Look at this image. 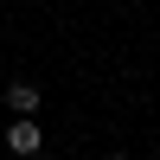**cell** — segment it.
Segmentation results:
<instances>
[{
    "label": "cell",
    "mask_w": 160,
    "mask_h": 160,
    "mask_svg": "<svg viewBox=\"0 0 160 160\" xmlns=\"http://www.w3.org/2000/svg\"><path fill=\"white\" fill-rule=\"evenodd\" d=\"M38 141H45V135H38V122H32V115H19V122L7 128V148L19 154V160H26V154H38Z\"/></svg>",
    "instance_id": "6da1fadb"
},
{
    "label": "cell",
    "mask_w": 160,
    "mask_h": 160,
    "mask_svg": "<svg viewBox=\"0 0 160 160\" xmlns=\"http://www.w3.org/2000/svg\"><path fill=\"white\" fill-rule=\"evenodd\" d=\"M109 160H128V154H109Z\"/></svg>",
    "instance_id": "3957f363"
},
{
    "label": "cell",
    "mask_w": 160,
    "mask_h": 160,
    "mask_svg": "<svg viewBox=\"0 0 160 160\" xmlns=\"http://www.w3.org/2000/svg\"><path fill=\"white\" fill-rule=\"evenodd\" d=\"M7 102L19 115H38V83H7Z\"/></svg>",
    "instance_id": "7a4b0ae2"
}]
</instances>
